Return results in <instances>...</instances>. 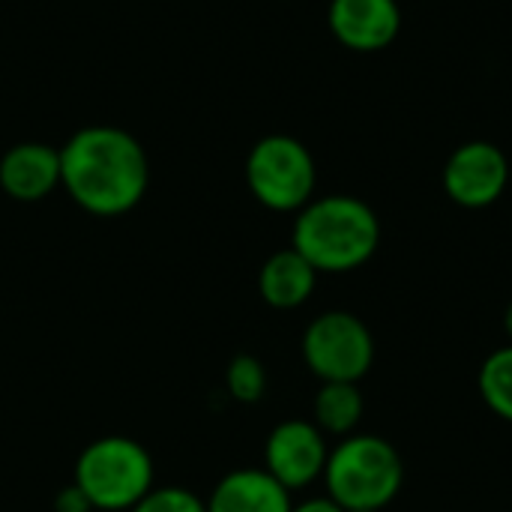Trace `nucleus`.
I'll return each mask as SVG.
<instances>
[{"label":"nucleus","mask_w":512,"mask_h":512,"mask_svg":"<svg viewBox=\"0 0 512 512\" xmlns=\"http://www.w3.org/2000/svg\"><path fill=\"white\" fill-rule=\"evenodd\" d=\"M312 414H315V426L324 435H339L348 438L354 435V429L363 420V393L357 384H345V381H327L321 384V390L315 393L312 402Z\"/></svg>","instance_id":"nucleus-13"},{"label":"nucleus","mask_w":512,"mask_h":512,"mask_svg":"<svg viewBox=\"0 0 512 512\" xmlns=\"http://www.w3.org/2000/svg\"><path fill=\"white\" fill-rule=\"evenodd\" d=\"M54 512H96V510H93L90 498H87L75 483H69V486H63V489L54 495Z\"/></svg>","instance_id":"nucleus-17"},{"label":"nucleus","mask_w":512,"mask_h":512,"mask_svg":"<svg viewBox=\"0 0 512 512\" xmlns=\"http://www.w3.org/2000/svg\"><path fill=\"white\" fill-rule=\"evenodd\" d=\"M504 330H507V336H510L512 342V303L507 306V312H504Z\"/></svg>","instance_id":"nucleus-19"},{"label":"nucleus","mask_w":512,"mask_h":512,"mask_svg":"<svg viewBox=\"0 0 512 512\" xmlns=\"http://www.w3.org/2000/svg\"><path fill=\"white\" fill-rule=\"evenodd\" d=\"M381 243L375 210L351 195H327L297 210L291 246L318 273H348L363 267Z\"/></svg>","instance_id":"nucleus-2"},{"label":"nucleus","mask_w":512,"mask_h":512,"mask_svg":"<svg viewBox=\"0 0 512 512\" xmlns=\"http://www.w3.org/2000/svg\"><path fill=\"white\" fill-rule=\"evenodd\" d=\"M327 438L309 420H285L264 441V471L288 492L306 489L324 477Z\"/></svg>","instance_id":"nucleus-7"},{"label":"nucleus","mask_w":512,"mask_h":512,"mask_svg":"<svg viewBox=\"0 0 512 512\" xmlns=\"http://www.w3.org/2000/svg\"><path fill=\"white\" fill-rule=\"evenodd\" d=\"M72 483L90 498L96 512H129L156 486V468L144 444L126 435H108L78 453Z\"/></svg>","instance_id":"nucleus-4"},{"label":"nucleus","mask_w":512,"mask_h":512,"mask_svg":"<svg viewBox=\"0 0 512 512\" xmlns=\"http://www.w3.org/2000/svg\"><path fill=\"white\" fill-rule=\"evenodd\" d=\"M480 396L501 420L512 423V345L492 351L480 366Z\"/></svg>","instance_id":"nucleus-14"},{"label":"nucleus","mask_w":512,"mask_h":512,"mask_svg":"<svg viewBox=\"0 0 512 512\" xmlns=\"http://www.w3.org/2000/svg\"><path fill=\"white\" fill-rule=\"evenodd\" d=\"M303 360L309 372L327 384V381H345L357 384L375 363V336L351 312L333 309L318 315L300 342Z\"/></svg>","instance_id":"nucleus-6"},{"label":"nucleus","mask_w":512,"mask_h":512,"mask_svg":"<svg viewBox=\"0 0 512 512\" xmlns=\"http://www.w3.org/2000/svg\"><path fill=\"white\" fill-rule=\"evenodd\" d=\"M60 186V150L42 141H21L0 156V189L24 204L48 198Z\"/></svg>","instance_id":"nucleus-10"},{"label":"nucleus","mask_w":512,"mask_h":512,"mask_svg":"<svg viewBox=\"0 0 512 512\" xmlns=\"http://www.w3.org/2000/svg\"><path fill=\"white\" fill-rule=\"evenodd\" d=\"M357 512H366V510H357Z\"/></svg>","instance_id":"nucleus-20"},{"label":"nucleus","mask_w":512,"mask_h":512,"mask_svg":"<svg viewBox=\"0 0 512 512\" xmlns=\"http://www.w3.org/2000/svg\"><path fill=\"white\" fill-rule=\"evenodd\" d=\"M315 159L291 135H264L246 156V183L258 204L276 213H297L315 192Z\"/></svg>","instance_id":"nucleus-5"},{"label":"nucleus","mask_w":512,"mask_h":512,"mask_svg":"<svg viewBox=\"0 0 512 512\" xmlns=\"http://www.w3.org/2000/svg\"><path fill=\"white\" fill-rule=\"evenodd\" d=\"M60 186L93 216H123L144 201L150 162L126 129L84 126L60 147Z\"/></svg>","instance_id":"nucleus-1"},{"label":"nucleus","mask_w":512,"mask_h":512,"mask_svg":"<svg viewBox=\"0 0 512 512\" xmlns=\"http://www.w3.org/2000/svg\"><path fill=\"white\" fill-rule=\"evenodd\" d=\"M510 183V162L501 147L489 141H468L456 147L444 165L447 195L468 210L495 204Z\"/></svg>","instance_id":"nucleus-8"},{"label":"nucleus","mask_w":512,"mask_h":512,"mask_svg":"<svg viewBox=\"0 0 512 512\" xmlns=\"http://www.w3.org/2000/svg\"><path fill=\"white\" fill-rule=\"evenodd\" d=\"M291 512H345L333 498H309L303 504H294Z\"/></svg>","instance_id":"nucleus-18"},{"label":"nucleus","mask_w":512,"mask_h":512,"mask_svg":"<svg viewBox=\"0 0 512 512\" xmlns=\"http://www.w3.org/2000/svg\"><path fill=\"white\" fill-rule=\"evenodd\" d=\"M129 512H207V501L183 486H153Z\"/></svg>","instance_id":"nucleus-16"},{"label":"nucleus","mask_w":512,"mask_h":512,"mask_svg":"<svg viewBox=\"0 0 512 512\" xmlns=\"http://www.w3.org/2000/svg\"><path fill=\"white\" fill-rule=\"evenodd\" d=\"M318 285V270L291 246L273 252L258 273V294L273 309L303 306Z\"/></svg>","instance_id":"nucleus-12"},{"label":"nucleus","mask_w":512,"mask_h":512,"mask_svg":"<svg viewBox=\"0 0 512 512\" xmlns=\"http://www.w3.org/2000/svg\"><path fill=\"white\" fill-rule=\"evenodd\" d=\"M405 465L396 447L378 435L342 438L324 468L327 498L345 512H381L402 489Z\"/></svg>","instance_id":"nucleus-3"},{"label":"nucleus","mask_w":512,"mask_h":512,"mask_svg":"<svg viewBox=\"0 0 512 512\" xmlns=\"http://www.w3.org/2000/svg\"><path fill=\"white\" fill-rule=\"evenodd\" d=\"M225 390L240 405H255L267 393V369L252 354H237L225 369Z\"/></svg>","instance_id":"nucleus-15"},{"label":"nucleus","mask_w":512,"mask_h":512,"mask_svg":"<svg viewBox=\"0 0 512 512\" xmlns=\"http://www.w3.org/2000/svg\"><path fill=\"white\" fill-rule=\"evenodd\" d=\"M291 492L264 468H237L225 474L207 498V512H291Z\"/></svg>","instance_id":"nucleus-11"},{"label":"nucleus","mask_w":512,"mask_h":512,"mask_svg":"<svg viewBox=\"0 0 512 512\" xmlns=\"http://www.w3.org/2000/svg\"><path fill=\"white\" fill-rule=\"evenodd\" d=\"M333 36L351 51H381L402 27L396 0H333L327 12Z\"/></svg>","instance_id":"nucleus-9"}]
</instances>
